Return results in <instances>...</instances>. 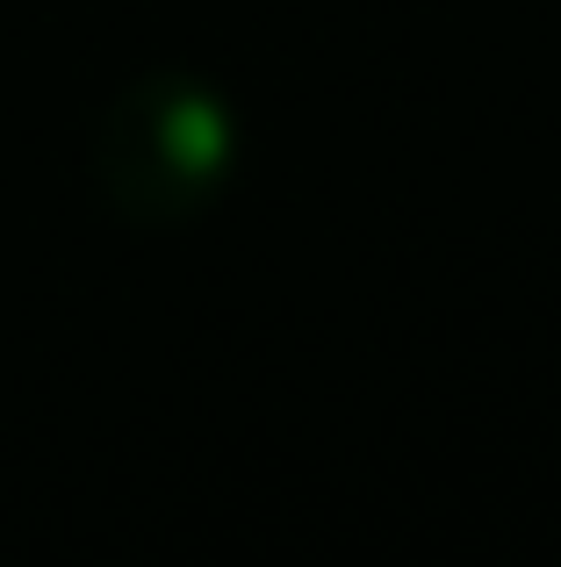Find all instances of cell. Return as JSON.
I'll return each mask as SVG.
<instances>
[{"label":"cell","mask_w":561,"mask_h":567,"mask_svg":"<svg viewBox=\"0 0 561 567\" xmlns=\"http://www.w3.org/2000/svg\"><path fill=\"white\" fill-rule=\"evenodd\" d=\"M231 109L187 72H152L109 101L94 173L130 223H187L231 173Z\"/></svg>","instance_id":"1"}]
</instances>
